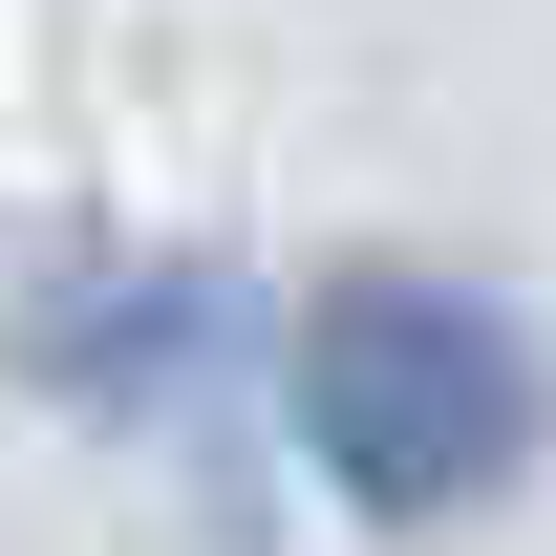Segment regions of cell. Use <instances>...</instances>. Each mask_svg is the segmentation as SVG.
<instances>
[{"label": "cell", "mask_w": 556, "mask_h": 556, "mask_svg": "<svg viewBox=\"0 0 556 556\" xmlns=\"http://www.w3.org/2000/svg\"><path fill=\"white\" fill-rule=\"evenodd\" d=\"M278 407H300V471L343 492V514L450 535V514H492V492L556 450V364H535L514 300L364 257V278H321V300L278 321Z\"/></svg>", "instance_id": "obj_1"}, {"label": "cell", "mask_w": 556, "mask_h": 556, "mask_svg": "<svg viewBox=\"0 0 556 556\" xmlns=\"http://www.w3.org/2000/svg\"><path fill=\"white\" fill-rule=\"evenodd\" d=\"M0 364L43 386V407H86V428H214L236 407V364H257V300L214 257H43L22 278V321H0Z\"/></svg>", "instance_id": "obj_2"}]
</instances>
